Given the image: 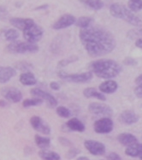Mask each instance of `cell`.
Segmentation results:
<instances>
[{
  "label": "cell",
  "instance_id": "obj_1",
  "mask_svg": "<svg viewBox=\"0 0 142 160\" xmlns=\"http://www.w3.org/2000/svg\"><path fill=\"white\" fill-rule=\"evenodd\" d=\"M84 49L92 57H99L114 50L116 38L111 32L98 26H90L81 29L79 33Z\"/></svg>",
  "mask_w": 142,
  "mask_h": 160
},
{
  "label": "cell",
  "instance_id": "obj_2",
  "mask_svg": "<svg viewBox=\"0 0 142 160\" xmlns=\"http://www.w3.org/2000/svg\"><path fill=\"white\" fill-rule=\"evenodd\" d=\"M89 68L96 76L104 79H111L116 78L123 70L118 62L110 59H103L91 62Z\"/></svg>",
  "mask_w": 142,
  "mask_h": 160
},
{
  "label": "cell",
  "instance_id": "obj_3",
  "mask_svg": "<svg viewBox=\"0 0 142 160\" xmlns=\"http://www.w3.org/2000/svg\"><path fill=\"white\" fill-rule=\"evenodd\" d=\"M110 13L115 18L122 19L136 28H142V19L123 4L112 3L110 6Z\"/></svg>",
  "mask_w": 142,
  "mask_h": 160
},
{
  "label": "cell",
  "instance_id": "obj_4",
  "mask_svg": "<svg viewBox=\"0 0 142 160\" xmlns=\"http://www.w3.org/2000/svg\"><path fill=\"white\" fill-rule=\"evenodd\" d=\"M6 50L13 54L35 53L39 50V46L36 43H32L29 42L15 41L7 45Z\"/></svg>",
  "mask_w": 142,
  "mask_h": 160
},
{
  "label": "cell",
  "instance_id": "obj_5",
  "mask_svg": "<svg viewBox=\"0 0 142 160\" xmlns=\"http://www.w3.org/2000/svg\"><path fill=\"white\" fill-rule=\"evenodd\" d=\"M93 72H82V73H74V74H67L63 71L57 72V76L60 78L66 80L69 83H84L89 82L93 78Z\"/></svg>",
  "mask_w": 142,
  "mask_h": 160
},
{
  "label": "cell",
  "instance_id": "obj_6",
  "mask_svg": "<svg viewBox=\"0 0 142 160\" xmlns=\"http://www.w3.org/2000/svg\"><path fill=\"white\" fill-rule=\"evenodd\" d=\"M44 31L41 27L37 25L35 22L23 31V37L27 42L35 43L41 39L43 37Z\"/></svg>",
  "mask_w": 142,
  "mask_h": 160
},
{
  "label": "cell",
  "instance_id": "obj_7",
  "mask_svg": "<svg viewBox=\"0 0 142 160\" xmlns=\"http://www.w3.org/2000/svg\"><path fill=\"white\" fill-rule=\"evenodd\" d=\"M113 127H114V123L109 117L102 118L100 119L97 120L93 125L95 132L99 134L111 133L113 129Z\"/></svg>",
  "mask_w": 142,
  "mask_h": 160
},
{
  "label": "cell",
  "instance_id": "obj_8",
  "mask_svg": "<svg viewBox=\"0 0 142 160\" xmlns=\"http://www.w3.org/2000/svg\"><path fill=\"white\" fill-rule=\"evenodd\" d=\"M88 110L90 112L95 115H101L105 117H111L113 111L110 106L99 102H92L88 106Z\"/></svg>",
  "mask_w": 142,
  "mask_h": 160
},
{
  "label": "cell",
  "instance_id": "obj_9",
  "mask_svg": "<svg viewBox=\"0 0 142 160\" xmlns=\"http://www.w3.org/2000/svg\"><path fill=\"white\" fill-rule=\"evenodd\" d=\"M31 95L34 97H37V98L42 99L43 101H46L47 105L49 106L50 108H55L57 106V99L51 95L50 93L46 92L44 91L43 89H39V88H34L30 90Z\"/></svg>",
  "mask_w": 142,
  "mask_h": 160
},
{
  "label": "cell",
  "instance_id": "obj_10",
  "mask_svg": "<svg viewBox=\"0 0 142 160\" xmlns=\"http://www.w3.org/2000/svg\"><path fill=\"white\" fill-rule=\"evenodd\" d=\"M1 95L9 102L17 103L22 100V94L16 88H3L1 89Z\"/></svg>",
  "mask_w": 142,
  "mask_h": 160
},
{
  "label": "cell",
  "instance_id": "obj_11",
  "mask_svg": "<svg viewBox=\"0 0 142 160\" xmlns=\"http://www.w3.org/2000/svg\"><path fill=\"white\" fill-rule=\"evenodd\" d=\"M76 19L73 15L70 14H64L62 16H60L59 19L54 24L52 25V28L55 30H61L64 28H69L72 25L75 24Z\"/></svg>",
  "mask_w": 142,
  "mask_h": 160
},
{
  "label": "cell",
  "instance_id": "obj_12",
  "mask_svg": "<svg viewBox=\"0 0 142 160\" xmlns=\"http://www.w3.org/2000/svg\"><path fill=\"white\" fill-rule=\"evenodd\" d=\"M84 146L90 153L95 156H101L105 152V145L97 141H93V140L85 141Z\"/></svg>",
  "mask_w": 142,
  "mask_h": 160
},
{
  "label": "cell",
  "instance_id": "obj_13",
  "mask_svg": "<svg viewBox=\"0 0 142 160\" xmlns=\"http://www.w3.org/2000/svg\"><path fill=\"white\" fill-rule=\"evenodd\" d=\"M30 124L35 130L42 133L44 135L51 134V128L40 117L34 116L30 118Z\"/></svg>",
  "mask_w": 142,
  "mask_h": 160
},
{
  "label": "cell",
  "instance_id": "obj_14",
  "mask_svg": "<svg viewBox=\"0 0 142 160\" xmlns=\"http://www.w3.org/2000/svg\"><path fill=\"white\" fill-rule=\"evenodd\" d=\"M86 129L85 124H84L80 119L77 118H73L64 123L62 126L63 131H77V132H83Z\"/></svg>",
  "mask_w": 142,
  "mask_h": 160
},
{
  "label": "cell",
  "instance_id": "obj_15",
  "mask_svg": "<svg viewBox=\"0 0 142 160\" xmlns=\"http://www.w3.org/2000/svg\"><path fill=\"white\" fill-rule=\"evenodd\" d=\"M118 119L121 123L126 124V125H131L134 123H137L139 121V116L138 114L131 110H126L121 112L118 117Z\"/></svg>",
  "mask_w": 142,
  "mask_h": 160
},
{
  "label": "cell",
  "instance_id": "obj_16",
  "mask_svg": "<svg viewBox=\"0 0 142 160\" xmlns=\"http://www.w3.org/2000/svg\"><path fill=\"white\" fill-rule=\"evenodd\" d=\"M9 23L12 25L13 27L16 28L24 31L26 28H28L29 26L34 24V20L30 18H17V17H13L9 19Z\"/></svg>",
  "mask_w": 142,
  "mask_h": 160
},
{
  "label": "cell",
  "instance_id": "obj_17",
  "mask_svg": "<svg viewBox=\"0 0 142 160\" xmlns=\"http://www.w3.org/2000/svg\"><path fill=\"white\" fill-rule=\"evenodd\" d=\"M16 74L15 68L11 67H1L0 66V83H7L11 78Z\"/></svg>",
  "mask_w": 142,
  "mask_h": 160
},
{
  "label": "cell",
  "instance_id": "obj_18",
  "mask_svg": "<svg viewBox=\"0 0 142 160\" xmlns=\"http://www.w3.org/2000/svg\"><path fill=\"white\" fill-rule=\"evenodd\" d=\"M99 88L100 92L105 94H112L117 91L118 84L114 80H106L99 85Z\"/></svg>",
  "mask_w": 142,
  "mask_h": 160
},
{
  "label": "cell",
  "instance_id": "obj_19",
  "mask_svg": "<svg viewBox=\"0 0 142 160\" xmlns=\"http://www.w3.org/2000/svg\"><path fill=\"white\" fill-rule=\"evenodd\" d=\"M117 140L121 144L126 147H129L131 145L138 142L137 138L130 133H122L117 136Z\"/></svg>",
  "mask_w": 142,
  "mask_h": 160
},
{
  "label": "cell",
  "instance_id": "obj_20",
  "mask_svg": "<svg viewBox=\"0 0 142 160\" xmlns=\"http://www.w3.org/2000/svg\"><path fill=\"white\" fill-rule=\"evenodd\" d=\"M19 80L22 84L27 86H32L37 83V79L31 72H26L20 75Z\"/></svg>",
  "mask_w": 142,
  "mask_h": 160
},
{
  "label": "cell",
  "instance_id": "obj_21",
  "mask_svg": "<svg viewBox=\"0 0 142 160\" xmlns=\"http://www.w3.org/2000/svg\"><path fill=\"white\" fill-rule=\"evenodd\" d=\"M142 153V144L141 143H134L129 147H127L125 150V154L129 157L135 158L139 157Z\"/></svg>",
  "mask_w": 142,
  "mask_h": 160
},
{
  "label": "cell",
  "instance_id": "obj_22",
  "mask_svg": "<svg viewBox=\"0 0 142 160\" xmlns=\"http://www.w3.org/2000/svg\"><path fill=\"white\" fill-rule=\"evenodd\" d=\"M83 95L87 98H96L99 101H105L106 97L102 92L97 91L94 88H87L83 90Z\"/></svg>",
  "mask_w": 142,
  "mask_h": 160
},
{
  "label": "cell",
  "instance_id": "obj_23",
  "mask_svg": "<svg viewBox=\"0 0 142 160\" xmlns=\"http://www.w3.org/2000/svg\"><path fill=\"white\" fill-rule=\"evenodd\" d=\"M85 6L94 10H99L104 7V2L102 0H79Z\"/></svg>",
  "mask_w": 142,
  "mask_h": 160
},
{
  "label": "cell",
  "instance_id": "obj_24",
  "mask_svg": "<svg viewBox=\"0 0 142 160\" xmlns=\"http://www.w3.org/2000/svg\"><path fill=\"white\" fill-rule=\"evenodd\" d=\"M39 156L43 160H60V155L55 152L48 151L47 149H42L39 152Z\"/></svg>",
  "mask_w": 142,
  "mask_h": 160
},
{
  "label": "cell",
  "instance_id": "obj_25",
  "mask_svg": "<svg viewBox=\"0 0 142 160\" xmlns=\"http://www.w3.org/2000/svg\"><path fill=\"white\" fill-rule=\"evenodd\" d=\"M93 22V19L90 16H80L75 22V26L81 29L87 28L90 26H92Z\"/></svg>",
  "mask_w": 142,
  "mask_h": 160
},
{
  "label": "cell",
  "instance_id": "obj_26",
  "mask_svg": "<svg viewBox=\"0 0 142 160\" xmlns=\"http://www.w3.org/2000/svg\"><path fill=\"white\" fill-rule=\"evenodd\" d=\"M34 141H35V143H36L38 147L41 148V150L42 149H47L50 147V144H51L50 138L39 136V135H36L34 136Z\"/></svg>",
  "mask_w": 142,
  "mask_h": 160
},
{
  "label": "cell",
  "instance_id": "obj_27",
  "mask_svg": "<svg viewBox=\"0 0 142 160\" xmlns=\"http://www.w3.org/2000/svg\"><path fill=\"white\" fill-rule=\"evenodd\" d=\"M128 7L133 12H138L142 9V0H129Z\"/></svg>",
  "mask_w": 142,
  "mask_h": 160
},
{
  "label": "cell",
  "instance_id": "obj_28",
  "mask_svg": "<svg viewBox=\"0 0 142 160\" xmlns=\"http://www.w3.org/2000/svg\"><path fill=\"white\" fill-rule=\"evenodd\" d=\"M43 103V100L40 98H35L33 99H26L22 102V106L24 108H29V107H34V106H40Z\"/></svg>",
  "mask_w": 142,
  "mask_h": 160
},
{
  "label": "cell",
  "instance_id": "obj_29",
  "mask_svg": "<svg viewBox=\"0 0 142 160\" xmlns=\"http://www.w3.org/2000/svg\"><path fill=\"white\" fill-rule=\"evenodd\" d=\"M19 37V32L16 29H8L4 32V38L5 39L10 42H15Z\"/></svg>",
  "mask_w": 142,
  "mask_h": 160
},
{
  "label": "cell",
  "instance_id": "obj_30",
  "mask_svg": "<svg viewBox=\"0 0 142 160\" xmlns=\"http://www.w3.org/2000/svg\"><path fill=\"white\" fill-rule=\"evenodd\" d=\"M127 36L130 39H138L139 38H142V28H136L130 30L127 33Z\"/></svg>",
  "mask_w": 142,
  "mask_h": 160
},
{
  "label": "cell",
  "instance_id": "obj_31",
  "mask_svg": "<svg viewBox=\"0 0 142 160\" xmlns=\"http://www.w3.org/2000/svg\"><path fill=\"white\" fill-rule=\"evenodd\" d=\"M57 113L59 117L67 118L70 117L71 112L69 111L68 108H65L63 106H59V107L57 108Z\"/></svg>",
  "mask_w": 142,
  "mask_h": 160
},
{
  "label": "cell",
  "instance_id": "obj_32",
  "mask_svg": "<svg viewBox=\"0 0 142 160\" xmlns=\"http://www.w3.org/2000/svg\"><path fill=\"white\" fill-rule=\"evenodd\" d=\"M33 68V65L28 63L27 62H20L16 64V68L18 69L20 71H22L26 72H29V70Z\"/></svg>",
  "mask_w": 142,
  "mask_h": 160
},
{
  "label": "cell",
  "instance_id": "obj_33",
  "mask_svg": "<svg viewBox=\"0 0 142 160\" xmlns=\"http://www.w3.org/2000/svg\"><path fill=\"white\" fill-rule=\"evenodd\" d=\"M78 61L77 56H70L67 59H63V60H61L60 62H58V68H63V67H67L68 65L73 63V62H75Z\"/></svg>",
  "mask_w": 142,
  "mask_h": 160
},
{
  "label": "cell",
  "instance_id": "obj_34",
  "mask_svg": "<svg viewBox=\"0 0 142 160\" xmlns=\"http://www.w3.org/2000/svg\"><path fill=\"white\" fill-rule=\"evenodd\" d=\"M9 18V11L6 7L0 5V21H6Z\"/></svg>",
  "mask_w": 142,
  "mask_h": 160
},
{
  "label": "cell",
  "instance_id": "obj_35",
  "mask_svg": "<svg viewBox=\"0 0 142 160\" xmlns=\"http://www.w3.org/2000/svg\"><path fill=\"white\" fill-rule=\"evenodd\" d=\"M123 64L126 66H129V67H134L138 64V62H136L135 59L132 58V57H127L123 60Z\"/></svg>",
  "mask_w": 142,
  "mask_h": 160
},
{
  "label": "cell",
  "instance_id": "obj_36",
  "mask_svg": "<svg viewBox=\"0 0 142 160\" xmlns=\"http://www.w3.org/2000/svg\"><path fill=\"white\" fill-rule=\"evenodd\" d=\"M80 151L77 148H72L71 149H69V151L68 152V153H67V157L68 158H73L76 157L78 154L80 153Z\"/></svg>",
  "mask_w": 142,
  "mask_h": 160
},
{
  "label": "cell",
  "instance_id": "obj_37",
  "mask_svg": "<svg viewBox=\"0 0 142 160\" xmlns=\"http://www.w3.org/2000/svg\"><path fill=\"white\" fill-rule=\"evenodd\" d=\"M107 158H108V160H122L120 155L117 152H110L107 155Z\"/></svg>",
  "mask_w": 142,
  "mask_h": 160
},
{
  "label": "cell",
  "instance_id": "obj_38",
  "mask_svg": "<svg viewBox=\"0 0 142 160\" xmlns=\"http://www.w3.org/2000/svg\"><path fill=\"white\" fill-rule=\"evenodd\" d=\"M59 142L64 146V147H71L72 146V142L68 140V139L65 138V137H60L59 138Z\"/></svg>",
  "mask_w": 142,
  "mask_h": 160
},
{
  "label": "cell",
  "instance_id": "obj_39",
  "mask_svg": "<svg viewBox=\"0 0 142 160\" xmlns=\"http://www.w3.org/2000/svg\"><path fill=\"white\" fill-rule=\"evenodd\" d=\"M134 94L138 98L142 99V84H139L134 88Z\"/></svg>",
  "mask_w": 142,
  "mask_h": 160
},
{
  "label": "cell",
  "instance_id": "obj_40",
  "mask_svg": "<svg viewBox=\"0 0 142 160\" xmlns=\"http://www.w3.org/2000/svg\"><path fill=\"white\" fill-rule=\"evenodd\" d=\"M50 87H51V89H53V90H56V91L60 89V84L58 83H57V82H52L50 83Z\"/></svg>",
  "mask_w": 142,
  "mask_h": 160
},
{
  "label": "cell",
  "instance_id": "obj_41",
  "mask_svg": "<svg viewBox=\"0 0 142 160\" xmlns=\"http://www.w3.org/2000/svg\"><path fill=\"white\" fill-rule=\"evenodd\" d=\"M9 102L7 101H4V100H0V108H8L9 107Z\"/></svg>",
  "mask_w": 142,
  "mask_h": 160
},
{
  "label": "cell",
  "instance_id": "obj_42",
  "mask_svg": "<svg viewBox=\"0 0 142 160\" xmlns=\"http://www.w3.org/2000/svg\"><path fill=\"white\" fill-rule=\"evenodd\" d=\"M135 46L139 49H142V38L135 40Z\"/></svg>",
  "mask_w": 142,
  "mask_h": 160
},
{
  "label": "cell",
  "instance_id": "obj_43",
  "mask_svg": "<svg viewBox=\"0 0 142 160\" xmlns=\"http://www.w3.org/2000/svg\"><path fill=\"white\" fill-rule=\"evenodd\" d=\"M134 82L137 85H139V84H142V73L139 74L138 77L136 78L135 80H134Z\"/></svg>",
  "mask_w": 142,
  "mask_h": 160
},
{
  "label": "cell",
  "instance_id": "obj_44",
  "mask_svg": "<svg viewBox=\"0 0 142 160\" xmlns=\"http://www.w3.org/2000/svg\"><path fill=\"white\" fill-rule=\"evenodd\" d=\"M46 8H48V4H43V5H41V6L37 7L35 9H36V10H38V9L40 10V9H46Z\"/></svg>",
  "mask_w": 142,
  "mask_h": 160
},
{
  "label": "cell",
  "instance_id": "obj_45",
  "mask_svg": "<svg viewBox=\"0 0 142 160\" xmlns=\"http://www.w3.org/2000/svg\"><path fill=\"white\" fill-rule=\"evenodd\" d=\"M76 160H90L87 157H84V156H81V157H79L77 158V159Z\"/></svg>",
  "mask_w": 142,
  "mask_h": 160
},
{
  "label": "cell",
  "instance_id": "obj_46",
  "mask_svg": "<svg viewBox=\"0 0 142 160\" xmlns=\"http://www.w3.org/2000/svg\"><path fill=\"white\" fill-rule=\"evenodd\" d=\"M139 158H140V160H142V153L140 154V156H139Z\"/></svg>",
  "mask_w": 142,
  "mask_h": 160
}]
</instances>
